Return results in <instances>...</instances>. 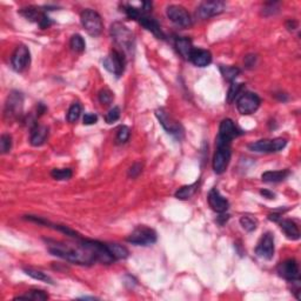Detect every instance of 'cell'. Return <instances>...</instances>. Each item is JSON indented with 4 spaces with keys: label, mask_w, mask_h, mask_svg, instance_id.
Segmentation results:
<instances>
[{
    "label": "cell",
    "mask_w": 301,
    "mask_h": 301,
    "mask_svg": "<svg viewBox=\"0 0 301 301\" xmlns=\"http://www.w3.org/2000/svg\"><path fill=\"white\" fill-rule=\"evenodd\" d=\"M137 22L139 23L141 26H144L147 31L152 32V33L154 34L155 37H158L159 39H165V34L162 33V29L160 27V25L158 24V22H156L154 18L147 16L143 10H141V13L139 14V17H138Z\"/></svg>",
    "instance_id": "obj_18"
},
{
    "label": "cell",
    "mask_w": 301,
    "mask_h": 301,
    "mask_svg": "<svg viewBox=\"0 0 301 301\" xmlns=\"http://www.w3.org/2000/svg\"><path fill=\"white\" fill-rule=\"evenodd\" d=\"M280 228L285 233V235L291 240H298L300 239V231L299 227L294 221L290 219H285L280 221Z\"/></svg>",
    "instance_id": "obj_22"
},
{
    "label": "cell",
    "mask_w": 301,
    "mask_h": 301,
    "mask_svg": "<svg viewBox=\"0 0 301 301\" xmlns=\"http://www.w3.org/2000/svg\"><path fill=\"white\" fill-rule=\"evenodd\" d=\"M255 55H247L246 58H245V64H246V66L251 69V67H253L255 65Z\"/></svg>",
    "instance_id": "obj_41"
},
{
    "label": "cell",
    "mask_w": 301,
    "mask_h": 301,
    "mask_svg": "<svg viewBox=\"0 0 301 301\" xmlns=\"http://www.w3.org/2000/svg\"><path fill=\"white\" fill-rule=\"evenodd\" d=\"M240 131L234 125L233 120L231 119H224L219 126V135L218 137L226 141H231L240 135Z\"/></svg>",
    "instance_id": "obj_19"
},
{
    "label": "cell",
    "mask_w": 301,
    "mask_h": 301,
    "mask_svg": "<svg viewBox=\"0 0 301 301\" xmlns=\"http://www.w3.org/2000/svg\"><path fill=\"white\" fill-rule=\"evenodd\" d=\"M260 194L264 198H267V199H274V197H276V194H274L273 192H270L267 190H261Z\"/></svg>",
    "instance_id": "obj_42"
},
{
    "label": "cell",
    "mask_w": 301,
    "mask_h": 301,
    "mask_svg": "<svg viewBox=\"0 0 301 301\" xmlns=\"http://www.w3.org/2000/svg\"><path fill=\"white\" fill-rule=\"evenodd\" d=\"M287 28L290 29V31H293V29L297 28V23L294 22V20H288L287 22Z\"/></svg>",
    "instance_id": "obj_43"
},
{
    "label": "cell",
    "mask_w": 301,
    "mask_h": 301,
    "mask_svg": "<svg viewBox=\"0 0 301 301\" xmlns=\"http://www.w3.org/2000/svg\"><path fill=\"white\" fill-rule=\"evenodd\" d=\"M111 35L114 43L120 47L119 51L125 53H133L134 51V34L132 31L123 25L122 23H114L111 26Z\"/></svg>",
    "instance_id": "obj_2"
},
{
    "label": "cell",
    "mask_w": 301,
    "mask_h": 301,
    "mask_svg": "<svg viewBox=\"0 0 301 301\" xmlns=\"http://www.w3.org/2000/svg\"><path fill=\"white\" fill-rule=\"evenodd\" d=\"M104 67L112 75L119 78L125 70V54L119 50H113L110 54L104 59Z\"/></svg>",
    "instance_id": "obj_9"
},
{
    "label": "cell",
    "mask_w": 301,
    "mask_h": 301,
    "mask_svg": "<svg viewBox=\"0 0 301 301\" xmlns=\"http://www.w3.org/2000/svg\"><path fill=\"white\" fill-rule=\"evenodd\" d=\"M49 138V127L44 125H34L31 129V138L29 143L32 146H41L45 144V141Z\"/></svg>",
    "instance_id": "obj_21"
},
{
    "label": "cell",
    "mask_w": 301,
    "mask_h": 301,
    "mask_svg": "<svg viewBox=\"0 0 301 301\" xmlns=\"http://www.w3.org/2000/svg\"><path fill=\"white\" fill-rule=\"evenodd\" d=\"M70 47L73 52L82 53L85 51L86 44H85L84 38H82L80 34H75V35H72V37H71Z\"/></svg>",
    "instance_id": "obj_29"
},
{
    "label": "cell",
    "mask_w": 301,
    "mask_h": 301,
    "mask_svg": "<svg viewBox=\"0 0 301 301\" xmlns=\"http://www.w3.org/2000/svg\"><path fill=\"white\" fill-rule=\"evenodd\" d=\"M268 219L272 220V221H278L280 219V214L279 213H273L268 215Z\"/></svg>",
    "instance_id": "obj_44"
},
{
    "label": "cell",
    "mask_w": 301,
    "mask_h": 301,
    "mask_svg": "<svg viewBox=\"0 0 301 301\" xmlns=\"http://www.w3.org/2000/svg\"><path fill=\"white\" fill-rule=\"evenodd\" d=\"M176 51L182 58L186 59V60H190L191 53L194 50L193 44H192V40L188 39V38H179L176 41Z\"/></svg>",
    "instance_id": "obj_24"
},
{
    "label": "cell",
    "mask_w": 301,
    "mask_h": 301,
    "mask_svg": "<svg viewBox=\"0 0 301 301\" xmlns=\"http://www.w3.org/2000/svg\"><path fill=\"white\" fill-rule=\"evenodd\" d=\"M129 135H131V131L127 126H120L117 132V141L120 144H125L129 139Z\"/></svg>",
    "instance_id": "obj_37"
},
{
    "label": "cell",
    "mask_w": 301,
    "mask_h": 301,
    "mask_svg": "<svg viewBox=\"0 0 301 301\" xmlns=\"http://www.w3.org/2000/svg\"><path fill=\"white\" fill-rule=\"evenodd\" d=\"M82 122H84V125H93V124L98 122V116L94 113H86L84 116Z\"/></svg>",
    "instance_id": "obj_40"
},
{
    "label": "cell",
    "mask_w": 301,
    "mask_h": 301,
    "mask_svg": "<svg viewBox=\"0 0 301 301\" xmlns=\"http://www.w3.org/2000/svg\"><path fill=\"white\" fill-rule=\"evenodd\" d=\"M168 19L180 27H188L192 25V18L185 7L180 5H170L166 10Z\"/></svg>",
    "instance_id": "obj_11"
},
{
    "label": "cell",
    "mask_w": 301,
    "mask_h": 301,
    "mask_svg": "<svg viewBox=\"0 0 301 301\" xmlns=\"http://www.w3.org/2000/svg\"><path fill=\"white\" fill-rule=\"evenodd\" d=\"M81 114V105L79 102H75L71 105L69 112H67V122L75 123Z\"/></svg>",
    "instance_id": "obj_34"
},
{
    "label": "cell",
    "mask_w": 301,
    "mask_h": 301,
    "mask_svg": "<svg viewBox=\"0 0 301 301\" xmlns=\"http://www.w3.org/2000/svg\"><path fill=\"white\" fill-rule=\"evenodd\" d=\"M287 140L282 139V138H276V139H264L255 141L249 145V149L252 152H258V153H274L279 152L282 149H285Z\"/></svg>",
    "instance_id": "obj_10"
},
{
    "label": "cell",
    "mask_w": 301,
    "mask_h": 301,
    "mask_svg": "<svg viewBox=\"0 0 301 301\" xmlns=\"http://www.w3.org/2000/svg\"><path fill=\"white\" fill-rule=\"evenodd\" d=\"M240 225L246 232H253L258 227V220L250 215H244L240 218Z\"/></svg>",
    "instance_id": "obj_31"
},
{
    "label": "cell",
    "mask_w": 301,
    "mask_h": 301,
    "mask_svg": "<svg viewBox=\"0 0 301 301\" xmlns=\"http://www.w3.org/2000/svg\"><path fill=\"white\" fill-rule=\"evenodd\" d=\"M217 150L213 156V170L217 174H223L226 171L231 159V141H226L221 138H217Z\"/></svg>",
    "instance_id": "obj_3"
},
{
    "label": "cell",
    "mask_w": 301,
    "mask_h": 301,
    "mask_svg": "<svg viewBox=\"0 0 301 301\" xmlns=\"http://www.w3.org/2000/svg\"><path fill=\"white\" fill-rule=\"evenodd\" d=\"M143 172V164L140 162H134L128 170V176L132 179H135L139 176V174Z\"/></svg>",
    "instance_id": "obj_39"
},
{
    "label": "cell",
    "mask_w": 301,
    "mask_h": 301,
    "mask_svg": "<svg viewBox=\"0 0 301 301\" xmlns=\"http://www.w3.org/2000/svg\"><path fill=\"white\" fill-rule=\"evenodd\" d=\"M98 99H99L100 104L107 106V105H111L112 102H113L114 96H113V93L108 90V88H102V90L100 91L98 94Z\"/></svg>",
    "instance_id": "obj_35"
},
{
    "label": "cell",
    "mask_w": 301,
    "mask_h": 301,
    "mask_svg": "<svg viewBox=\"0 0 301 301\" xmlns=\"http://www.w3.org/2000/svg\"><path fill=\"white\" fill-rule=\"evenodd\" d=\"M226 4L220 0H212V1H203L198 6L197 17L200 19H209V18L218 16L225 11Z\"/></svg>",
    "instance_id": "obj_13"
},
{
    "label": "cell",
    "mask_w": 301,
    "mask_h": 301,
    "mask_svg": "<svg viewBox=\"0 0 301 301\" xmlns=\"http://www.w3.org/2000/svg\"><path fill=\"white\" fill-rule=\"evenodd\" d=\"M51 176L53 179L63 181V180H69L72 178L73 173L71 168H54L51 172Z\"/></svg>",
    "instance_id": "obj_32"
},
{
    "label": "cell",
    "mask_w": 301,
    "mask_h": 301,
    "mask_svg": "<svg viewBox=\"0 0 301 301\" xmlns=\"http://www.w3.org/2000/svg\"><path fill=\"white\" fill-rule=\"evenodd\" d=\"M198 186H199V182L198 181L194 182V184L182 186L181 188H179V190L176 192V198L179 200L191 199V198L196 194V192L198 190Z\"/></svg>",
    "instance_id": "obj_26"
},
{
    "label": "cell",
    "mask_w": 301,
    "mask_h": 301,
    "mask_svg": "<svg viewBox=\"0 0 301 301\" xmlns=\"http://www.w3.org/2000/svg\"><path fill=\"white\" fill-rule=\"evenodd\" d=\"M24 272L27 274L28 276L33 278L35 280H39V281L47 282V284H53V280L50 276H47L46 273H44L43 271L35 270V268L32 267H24Z\"/></svg>",
    "instance_id": "obj_27"
},
{
    "label": "cell",
    "mask_w": 301,
    "mask_h": 301,
    "mask_svg": "<svg viewBox=\"0 0 301 301\" xmlns=\"http://www.w3.org/2000/svg\"><path fill=\"white\" fill-rule=\"evenodd\" d=\"M126 241L137 246H150L156 241V233L149 227L140 226L126 238Z\"/></svg>",
    "instance_id": "obj_7"
},
{
    "label": "cell",
    "mask_w": 301,
    "mask_h": 301,
    "mask_svg": "<svg viewBox=\"0 0 301 301\" xmlns=\"http://www.w3.org/2000/svg\"><path fill=\"white\" fill-rule=\"evenodd\" d=\"M260 104L261 100L255 93L245 92L241 96H239L237 100V108L239 113L243 114V116H250V114H253L258 111Z\"/></svg>",
    "instance_id": "obj_8"
},
{
    "label": "cell",
    "mask_w": 301,
    "mask_h": 301,
    "mask_svg": "<svg viewBox=\"0 0 301 301\" xmlns=\"http://www.w3.org/2000/svg\"><path fill=\"white\" fill-rule=\"evenodd\" d=\"M276 272L279 276L288 281H294V280H299L300 278V270L298 262L294 259H288L280 262L276 267Z\"/></svg>",
    "instance_id": "obj_15"
},
{
    "label": "cell",
    "mask_w": 301,
    "mask_h": 301,
    "mask_svg": "<svg viewBox=\"0 0 301 301\" xmlns=\"http://www.w3.org/2000/svg\"><path fill=\"white\" fill-rule=\"evenodd\" d=\"M24 107V96L19 91H12L8 94L7 99L5 102V110H4V118L5 120L10 122V120L18 119L23 113Z\"/></svg>",
    "instance_id": "obj_4"
},
{
    "label": "cell",
    "mask_w": 301,
    "mask_h": 301,
    "mask_svg": "<svg viewBox=\"0 0 301 301\" xmlns=\"http://www.w3.org/2000/svg\"><path fill=\"white\" fill-rule=\"evenodd\" d=\"M108 251L114 258V260H124V259L128 258L129 252L125 246L119 244H106Z\"/></svg>",
    "instance_id": "obj_25"
},
{
    "label": "cell",
    "mask_w": 301,
    "mask_h": 301,
    "mask_svg": "<svg viewBox=\"0 0 301 301\" xmlns=\"http://www.w3.org/2000/svg\"><path fill=\"white\" fill-rule=\"evenodd\" d=\"M49 296L44 291L40 290H32L29 291L26 296L22 297H16L14 300H47Z\"/></svg>",
    "instance_id": "obj_30"
},
{
    "label": "cell",
    "mask_w": 301,
    "mask_h": 301,
    "mask_svg": "<svg viewBox=\"0 0 301 301\" xmlns=\"http://www.w3.org/2000/svg\"><path fill=\"white\" fill-rule=\"evenodd\" d=\"M243 88H244V84L233 81L231 86L228 88V93H227V101L228 102L234 101V100L240 96V92L243 91Z\"/></svg>",
    "instance_id": "obj_33"
},
{
    "label": "cell",
    "mask_w": 301,
    "mask_h": 301,
    "mask_svg": "<svg viewBox=\"0 0 301 301\" xmlns=\"http://www.w3.org/2000/svg\"><path fill=\"white\" fill-rule=\"evenodd\" d=\"M208 205L209 207L213 209L217 213H224L226 212L229 207L228 200L225 197H223L220 194V192L217 188H212L208 193Z\"/></svg>",
    "instance_id": "obj_17"
},
{
    "label": "cell",
    "mask_w": 301,
    "mask_h": 301,
    "mask_svg": "<svg viewBox=\"0 0 301 301\" xmlns=\"http://www.w3.org/2000/svg\"><path fill=\"white\" fill-rule=\"evenodd\" d=\"M256 255L265 260H271L274 255V237L271 232L262 235L255 249Z\"/></svg>",
    "instance_id": "obj_16"
},
{
    "label": "cell",
    "mask_w": 301,
    "mask_h": 301,
    "mask_svg": "<svg viewBox=\"0 0 301 301\" xmlns=\"http://www.w3.org/2000/svg\"><path fill=\"white\" fill-rule=\"evenodd\" d=\"M81 25L86 29V32L91 37H99L101 34L104 24L99 13L93 10H85L80 14Z\"/></svg>",
    "instance_id": "obj_5"
},
{
    "label": "cell",
    "mask_w": 301,
    "mask_h": 301,
    "mask_svg": "<svg viewBox=\"0 0 301 301\" xmlns=\"http://www.w3.org/2000/svg\"><path fill=\"white\" fill-rule=\"evenodd\" d=\"M119 118H120V108L116 106V107L111 108V110L107 112V114L105 116V120L107 124H113L116 123L117 120H119Z\"/></svg>",
    "instance_id": "obj_38"
},
{
    "label": "cell",
    "mask_w": 301,
    "mask_h": 301,
    "mask_svg": "<svg viewBox=\"0 0 301 301\" xmlns=\"http://www.w3.org/2000/svg\"><path fill=\"white\" fill-rule=\"evenodd\" d=\"M80 244L92 253L96 261H100L105 265H110L114 261V258L112 256L106 244H102L97 240H82Z\"/></svg>",
    "instance_id": "obj_6"
},
{
    "label": "cell",
    "mask_w": 301,
    "mask_h": 301,
    "mask_svg": "<svg viewBox=\"0 0 301 301\" xmlns=\"http://www.w3.org/2000/svg\"><path fill=\"white\" fill-rule=\"evenodd\" d=\"M219 70H220L221 75H223L224 76V79H226L227 81H231V82L234 81L235 79H237V76L240 75V72H241L240 69H238V67H235V66H223V65L219 67Z\"/></svg>",
    "instance_id": "obj_28"
},
{
    "label": "cell",
    "mask_w": 301,
    "mask_h": 301,
    "mask_svg": "<svg viewBox=\"0 0 301 301\" xmlns=\"http://www.w3.org/2000/svg\"><path fill=\"white\" fill-rule=\"evenodd\" d=\"M155 116L158 118L159 123L161 124L162 127L167 131V133L174 135V137H180L182 134V127L181 125L173 119L170 114L167 113L164 108H159L155 111Z\"/></svg>",
    "instance_id": "obj_14"
},
{
    "label": "cell",
    "mask_w": 301,
    "mask_h": 301,
    "mask_svg": "<svg viewBox=\"0 0 301 301\" xmlns=\"http://www.w3.org/2000/svg\"><path fill=\"white\" fill-rule=\"evenodd\" d=\"M190 61L198 67H206L212 63V54L207 50L194 49L191 53Z\"/></svg>",
    "instance_id": "obj_20"
},
{
    "label": "cell",
    "mask_w": 301,
    "mask_h": 301,
    "mask_svg": "<svg viewBox=\"0 0 301 301\" xmlns=\"http://www.w3.org/2000/svg\"><path fill=\"white\" fill-rule=\"evenodd\" d=\"M290 176V171L282 170V171H267V172L262 173L261 179L264 182L268 184H276V182L284 181V180Z\"/></svg>",
    "instance_id": "obj_23"
},
{
    "label": "cell",
    "mask_w": 301,
    "mask_h": 301,
    "mask_svg": "<svg viewBox=\"0 0 301 301\" xmlns=\"http://www.w3.org/2000/svg\"><path fill=\"white\" fill-rule=\"evenodd\" d=\"M12 150V137L10 134L4 133L0 138V152L2 154H6V153H10V150Z\"/></svg>",
    "instance_id": "obj_36"
},
{
    "label": "cell",
    "mask_w": 301,
    "mask_h": 301,
    "mask_svg": "<svg viewBox=\"0 0 301 301\" xmlns=\"http://www.w3.org/2000/svg\"><path fill=\"white\" fill-rule=\"evenodd\" d=\"M47 250L52 255L59 256L64 260L73 262L76 265H91L96 261L90 251L85 249L81 244L78 246H72L70 244L57 243L53 240H47Z\"/></svg>",
    "instance_id": "obj_1"
},
{
    "label": "cell",
    "mask_w": 301,
    "mask_h": 301,
    "mask_svg": "<svg viewBox=\"0 0 301 301\" xmlns=\"http://www.w3.org/2000/svg\"><path fill=\"white\" fill-rule=\"evenodd\" d=\"M12 67L16 72H23L29 66L31 63V53L27 46L19 45L16 47L11 58Z\"/></svg>",
    "instance_id": "obj_12"
}]
</instances>
